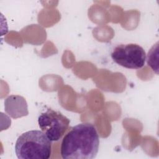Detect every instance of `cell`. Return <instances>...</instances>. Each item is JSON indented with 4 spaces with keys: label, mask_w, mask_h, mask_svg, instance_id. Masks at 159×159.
<instances>
[{
    "label": "cell",
    "mask_w": 159,
    "mask_h": 159,
    "mask_svg": "<svg viewBox=\"0 0 159 159\" xmlns=\"http://www.w3.org/2000/svg\"><path fill=\"white\" fill-rule=\"evenodd\" d=\"M99 138L94 125L83 122L73 127L65 135L60 147L64 159H92L96 157Z\"/></svg>",
    "instance_id": "6da1fadb"
},
{
    "label": "cell",
    "mask_w": 159,
    "mask_h": 159,
    "mask_svg": "<svg viewBox=\"0 0 159 159\" xmlns=\"http://www.w3.org/2000/svg\"><path fill=\"white\" fill-rule=\"evenodd\" d=\"M52 142L39 130L22 134L15 143V152L19 159H48L51 156Z\"/></svg>",
    "instance_id": "7a4b0ae2"
},
{
    "label": "cell",
    "mask_w": 159,
    "mask_h": 159,
    "mask_svg": "<svg viewBox=\"0 0 159 159\" xmlns=\"http://www.w3.org/2000/svg\"><path fill=\"white\" fill-rule=\"evenodd\" d=\"M70 120L59 111L48 109L38 117L41 130L51 142L59 140L67 130Z\"/></svg>",
    "instance_id": "3957f363"
},
{
    "label": "cell",
    "mask_w": 159,
    "mask_h": 159,
    "mask_svg": "<svg viewBox=\"0 0 159 159\" xmlns=\"http://www.w3.org/2000/svg\"><path fill=\"white\" fill-rule=\"evenodd\" d=\"M111 56L115 63L128 69L142 68L146 60L144 49L136 43L118 45L114 47Z\"/></svg>",
    "instance_id": "277c9868"
},
{
    "label": "cell",
    "mask_w": 159,
    "mask_h": 159,
    "mask_svg": "<svg viewBox=\"0 0 159 159\" xmlns=\"http://www.w3.org/2000/svg\"><path fill=\"white\" fill-rule=\"evenodd\" d=\"M4 104L5 111L12 118L21 117L29 114L27 102L22 96H10L5 100Z\"/></svg>",
    "instance_id": "5b68a950"
},
{
    "label": "cell",
    "mask_w": 159,
    "mask_h": 159,
    "mask_svg": "<svg viewBox=\"0 0 159 159\" xmlns=\"http://www.w3.org/2000/svg\"><path fill=\"white\" fill-rule=\"evenodd\" d=\"M158 51V42L153 45L149 52H148L147 55V64L148 66L151 67L153 71H155L157 74H158V56L154 57L155 53Z\"/></svg>",
    "instance_id": "8992f818"
}]
</instances>
